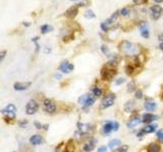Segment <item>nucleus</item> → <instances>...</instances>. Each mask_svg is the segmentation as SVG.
Instances as JSON below:
<instances>
[{
	"label": "nucleus",
	"instance_id": "nucleus-1",
	"mask_svg": "<svg viewBox=\"0 0 163 152\" xmlns=\"http://www.w3.org/2000/svg\"><path fill=\"white\" fill-rule=\"evenodd\" d=\"M120 50L122 51V53L126 54V55L134 56L138 54V47H136V45L131 42L124 41L121 43L120 45Z\"/></svg>",
	"mask_w": 163,
	"mask_h": 152
},
{
	"label": "nucleus",
	"instance_id": "nucleus-2",
	"mask_svg": "<svg viewBox=\"0 0 163 152\" xmlns=\"http://www.w3.org/2000/svg\"><path fill=\"white\" fill-rule=\"evenodd\" d=\"M115 99H116V95L114 93H108L102 99L101 101V107L102 109H107V107H110L111 105H114Z\"/></svg>",
	"mask_w": 163,
	"mask_h": 152
},
{
	"label": "nucleus",
	"instance_id": "nucleus-3",
	"mask_svg": "<svg viewBox=\"0 0 163 152\" xmlns=\"http://www.w3.org/2000/svg\"><path fill=\"white\" fill-rule=\"evenodd\" d=\"M43 109L46 113L48 114H54L57 110V105L52 99H45L43 101Z\"/></svg>",
	"mask_w": 163,
	"mask_h": 152
},
{
	"label": "nucleus",
	"instance_id": "nucleus-4",
	"mask_svg": "<svg viewBox=\"0 0 163 152\" xmlns=\"http://www.w3.org/2000/svg\"><path fill=\"white\" fill-rule=\"evenodd\" d=\"M39 110V103L35 101V99H31L28 101L27 105H26V114L29 116L36 114Z\"/></svg>",
	"mask_w": 163,
	"mask_h": 152
},
{
	"label": "nucleus",
	"instance_id": "nucleus-5",
	"mask_svg": "<svg viewBox=\"0 0 163 152\" xmlns=\"http://www.w3.org/2000/svg\"><path fill=\"white\" fill-rule=\"evenodd\" d=\"M149 11H150V17L153 19V21H157L161 17L163 12V8L159 5H153L149 8Z\"/></svg>",
	"mask_w": 163,
	"mask_h": 152
},
{
	"label": "nucleus",
	"instance_id": "nucleus-6",
	"mask_svg": "<svg viewBox=\"0 0 163 152\" xmlns=\"http://www.w3.org/2000/svg\"><path fill=\"white\" fill-rule=\"evenodd\" d=\"M1 112H2L3 115L6 116L8 119H15V112H17V107H15L13 103H8Z\"/></svg>",
	"mask_w": 163,
	"mask_h": 152
},
{
	"label": "nucleus",
	"instance_id": "nucleus-7",
	"mask_svg": "<svg viewBox=\"0 0 163 152\" xmlns=\"http://www.w3.org/2000/svg\"><path fill=\"white\" fill-rule=\"evenodd\" d=\"M73 68H75V66L71 63H69L68 61H63L60 63L58 69H59V71H61L62 73H70L73 70Z\"/></svg>",
	"mask_w": 163,
	"mask_h": 152
},
{
	"label": "nucleus",
	"instance_id": "nucleus-8",
	"mask_svg": "<svg viewBox=\"0 0 163 152\" xmlns=\"http://www.w3.org/2000/svg\"><path fill=\"white\" fill-rule=\"evenodd\" d=\"M115 121H107L105 122V124L103 125L102 127V132L103 134H105V135H108V134H110L112 131H115Z\"/></svg>",
	"mask_w": 163,
	"mask_h": 152
},
{
	"label": "nucleus",
	"instance_id": "nucleus-9",
	"mask_svg": "<svg viewBox=\"0 0 163 152\" xmlns=\"http://www.w3.org/2000/svg\"><path fill=\"white\" fill-rule=\"evenodd\" d=\"M79 4L69 7V8L64 12V15L66 17H68V18H73V17H75L77 15V13H79Z\"/></svg>",
	"mask_w": 163,
	"mask_h": 152
},
{
	"label": "nucleus",
	"instance_id": "nucleus-10",
	"mask_svg": "<svg viewBox=\"0 0 163 152\" xmlns=\"http://www.w3.org/2000/svg\"><path fill=\"white\" fill-rule=\"evenodd\" d=\"M114 74H115L114 70H110L107 67H103L102 70H101V76H102V78L104 80H110Z\"/></svg>",
	"mask_w": 163,
	"mask_h": 152
},
{
	"label": "nucleus",
	"instance_id": "nucleus-11",
	"mask_svg": "<svg viewBox=\"0 0 163 152\" xmlns=\"http://www.w3.org/2000/svg\"><path fill=\"white\" fill-rule=\"evenodd\" d=\"M156 120H158V117H157L156 115H154V114H152V113H147V114H144V115L142 116L143 123L147 124V125L152 124V122L156 121Z\"/></svg>",
	"mask_w": 163,
	"mask_h": 152
},
{
	"label": "nucleus",
	"instance_id": "nucleus-12",
	"mask_svg": "<svg viewBox=\"0 0 163 152\" xmlns=\"http://www.w3.org/2000/svg\"><path fill=\"white\" fill-rule=\"evenodd\" d=\"M140 31H141V36L145 39H149L150 37V31H149V27H148V23H145V21H142L140 23Z\"/></svg>",
	"mask_w": 163,
	"mask_h": 152
},
{
	"label": "nucleus",
	"instance_id": "nucleus-13",
	"mask_svg": "<svg viewBox=\"0 0 163 152\" xmlns=\"http://www.w3.org/2000/svg\"><path fill=\"white\" fill-rule=\"evenodd\" d=\"M32 82H15L13 84V89L17 91H23L27 90L31 86Z\"/></svg>",
	"mask_w": 163,
	"mask_h": 152
},
{
	"label": "nucleus",
	"instance_id": "nucleus-14",
	"mask_svg": "<svg viewBox=\"0 0 163 152\" xmlns=\"http://www.w3.org/2000/svg\"><path fill=\"white\" fill-rule=\"evenodd\" d=\"M96 142H97V140L94 139V138H92V139H91L89 142L85 143L84 144V147H83L84 151L85 152H92L93 150L95 149V146H96Z\"/></svg>",
	"mask_w": 163,
	"mask_h": 152
},
{
	"label": "nucleus",
	"instance_id": "nucleus-15",
	"mask_svg": "<svg viewBox=\"0 0 163 152\" xmlns=\"http://www.w3.org/2000/svg\"><path fill=\"white\" fill-rule=\"evenodd\" d=\"M142 118L140 117V116H136V117H133L132 119L130 120V122L128 123V129H133V128H135L136 126L140 125L141 123H142Z\"/></svg>",
	"mask_w": 163,
	"mask_h": 152
},
{
	"label": "nucleus",
	"instance_id": "nucleus-16",
	"mask_svg": "<svg viewBox=\"0 0 163 152\" xmlns=\"http://www.w3.org/2000/svg\"><path fill=\"white\" fill-rule=\"evenodd\" d=\"M43 142H44V139H43V137L41 135H38V134H36V135H33L31 138H30V143H31L32 145H34V146L41 145Z\"/></svg>",
	"mask_w": 163,
	"mask_h": 152
},
{
	"label": "nucleus",
	"instance_id": "nucleus-17",
	"mask_svg": "<svg viewBox=\"0 0 163 152\" xmlns=\"http://www.w3.org/2000/svg\"><path fill=\"white\" fill-rule=\"evenodd\" d=\"M144 107L147 112H154L157 109V103L154 101H152V99H148L144 103Z\"/></svg>",
	"mask_w": 163,
	"mask_h": 152
},
{
	"label": "nucleus",
	"instance_id": "nucleus-18",
	"mask_svg": "<svg viewBox=\"0 0 163 152\" xmlns=\"http://www.w3.org/2000/svg\"><path fill=\"white\" fill-rule=\"evenodd\" d=\"M156 129H157V125H155V124H149L146 127L142 128V131L144 134H150L156 131Z\"/></svg>",
	"mask_w": 163,
	"mask_h": 152
},
{
	"label": "nucleus",
	"instance_id": "nucleus-19",
	"mask_svg": "<svg viewBox=\"0 0 163 152\" xmlns=\"http://www.w3.org/2000/svg\"><path fill=\"white\" fill-rule=\"evenodd\" d=\"M161 147L157 143H150L147 147V152H160Z\"/></svg>",
	"mask_w": 163,
	"mask_h": 152
},
{
	"label": "nucleus",
	"instance_id": "nucleus-20",
	"mask_svg": "<svg viewBox=\"0 0 163 152\" xmlns=\"http://www.w3.org/2000/svg\"><path fill=\"white\" fill-rule=\"evenodd\" d=\"M95 101H96V97H95L94 95H92V94H90V93H89V97H88V99H87L85 105H83V107H84V109H86V107H92V105H94Z\"/></svg>",
	"mask_w": 163,
	"mask_h": 152
},
{
	"label": "nucleus",
	"instance_id": "nucleus-21",
	"mask_svg": "<svg viewBox=\"0 0 163 152\" xmlns=\"http://www.w3.org/2000/svg\"><path fill=\"white\" fill-rule=\"evenodd\" d=\"M121 145V141L119 139H112L109 141L108 143V148L109 149H115V148L119 147Z\"/></svg>",
	"mask_w": 163,
	"mask_h": 152
},
{
	"label": "nucleus",
	"instance_id": "nucleus-22",
	"mask_svg": "<svg viewBox=\"0 0 163 152\" xmlns=\"http://www.w3.org/2000/svg\"><path fill=\"white\" fill-rule=\"evenodd\" d=\"M135 107H136V103H135L134 101H128V103L124 105V111L126 113H131V112L134 111Z\"/></svg>",
	"mask_w": 163,
	"mask_h": 152
},
{
	"label": "nucleus",
	"instance_id": "nucleus-23",
	"mask_svg": "<svg viewBox=\"0 0 163 152\" xmlns=\"http://www.w3.org/2000/svg\"><path fill=\"white\" fill-rule=\"evenodd\" d=\"M118 13H119V11H115L114 13H113L112 15H111L110 17H109L108 19L106 21V23H108V25H112V23H116V21H117V18H118Z\"/></svg>",
	"mask_w": 163,
	"mask_h": 152
},
{
	"label": "nucleus",
	"instance_id": "nucleus-24",
	"mask_svg": "<svg viewBox=\"0 0 163 152\" xmlns=\"http://www.w3.org/2000/svg\"><path fill=\"white\" fill-rule=\"evenodd\" d=\"M92 92H93V95H94L95 97H102V94H103L102 89L98 86H93Z\"/></svg>",
	"mask_w": 163,
	"mask_h": 152
},
{
	"label": "nucleus",
	"instance_id": "nucleus-25",
	"mask_svg": "<svg viewBox=\"0 0 163 152\" xmlns=\"http://www.w3.org/2000/svg\"><path fill=\"white\" fill-rule=\"evenodd\" d=\"M53 31V27L52 25H43L42 27H41V33L43 34V35H45V34H48L50 33V31Z\"/></svg>",
	"mask_w": 163,
	"mask_h": 152
},
{
	"label": "nucleus",
	"instance_id": "nucleus-26",
	"mask_svg": "<svg viewBox=\"0 0 163 152\" xmlns=\"http://www.w3.org/2000/svg\"><path fill=\"white\" fill-rule=\"evenodd\" d=\"M84 16L86 17V18H95L96 17V14H95V12L92 10V9H89V10H87L86 12L84 13Z\"/></svg>",
	"mask_w": 163,
	"mask_h": 152
},
{
	"label": "nucleus",
	"instance_id": "nucleus-27",
	"mask_svg": "<svg viewBox=\"0 0 163 152\" xmlns=\"http://www.w3.org/2000/svg\"><path fill=\"white\" fill-rule=\"evenodd\" d=\"M88 97H89V93H85V94L81 95V97H79V105H84L85 103H86V101H87V99H88Z\"/></svg>",
	"mask_w": 163,
	"mask_h": 152
},
{
	"label": "nucleus",
	"instance_id": "nucleus-28",
	"mask_svg": "<svg viewBox=\"0 0 163 152\" xmlns=\"http://www.w3.org/2000/svg\"><path fill=\"white\" fill-rule=\"evenodd\" d=\"M135 89H136V82L132 80L128 84V92H133V91H135Z\"/></svg>",
	"mask_w": 163,
	"mask_h": 152
},
{
	"label": "nucleus",
	"instance_id": "nucleus-29",
	"mask_svg": "<svg viewBox=\"0 0 163 152\" xmlns=\"http://www.w3.org/2000/svg\"><path fill=\"white\" fill-rule=\"evenodd\" d=\"M120 14L122 15V16H128V14H130V9L128 8V7H124V8L120 9Z\"/></svg>",
	"mask_w": 163,
	"mask_h": 152
},
{
	"label": "nucleus",
	"instance_id": "nucleus-30",
	"mask_svg": "<svg viewBox=\"0 0 163 152\" xmlns=\"http://www.w3.org/2000/svg\"><path fill=\"white\" fill-rule=\"evenodd\" d=\"M100 27L102 29L103 31H105V33H106V31H108V29H109V25L106 23V21H104V23H102L100 25Z\"/></svg>",
	"mask_w": 163,
	"mask_h": 152
},
{
	"label": "nucleus",
	"instance_id": "nucleus-31",
	"mask_svg": "<svg viewBox=\"0 0 163 152\" xmlns=\"http://www.w3.org/2000/svg\"><path fill=\"white\" fill-rule=\"evenodd\" d=\"M156 136H157V139H158L161 143H163V131H162V130H159V131H157Z\"/></svg>",
	"mask_w": 163,
	"mask_h": 152
},
{
	"label": "nucleus",
	"instance_id": "nucleus-32",
	"mask_svg": "<svg viewBox=\"0 0 163 152\" xmlns=\"http://www.w3.org/2000/svg\"><path fill=\"white\" fill-rule=\"evenodd\" d=\"M126 74H128V75H132L135 68L133 67V65H128V66H126Z\"/></svg>",
	"mask_w": 163,
	"mask_h": 152
},
{
	"label": "nucleus",
	"instance_id": "nucleus-33",
	"mask_svg": "<svg viewBox=\"0 0 163 152\" xmlns=\"http://www.w3.org/2000/svg\"><path fill=\"white\" fill-rule=\"evenodd\" d=\"M124 81H126V79L124 78V77H119V78H117L116 80H115V85H121L122 83H124Z\"/></svg>",
	"mask_w": 163,
	"mask_h": 152
},
{
	"label": "nucleus",
	"instance_id": "nucleus-34",
	"mask_svg": "<svg viewBox=\"0 0 163 152\" xmlns=\"http://www.w3.org/2000/svg\"><path fill=\"white\" fill-rule=\"evenodd\" d=\"M135 97H136V99H140L143 97V91L142 90H137L136 93H135Z\"/></svg>",
	"mask_w": 163,
	"mask_h": 152
},
{
	"label": "nucleus",
	"instance_id": "nucleus-35",
	"mask_svg": "<svg viewBox=\"0 0 163 152\" xmlns=\"http://www.w3.org/2000/svg\"><path fill=\"white\" fill-rule=\"evenodd\" d=\"M38 40H39V38H38V37L34 38V39L32 40V41H33L34 43H35V45H36V52H38V51H39V47H40V46H39V44H38Z\"/></svg>",
	"mask_w": 163,
	"mask_h": 152
},
{
	"label": "nucleus",
	"instance_id": "nucleus-36",
	"mask_svg": "<svg viewBox=\"0 0 163 152\" xmlns=\"http://www.w3.org/2000/svg\"><path fill=\"white\" fill-rule=\"evenodd\" d=\"M101 50H102L103 53L106 54V55H108V54H109V49H108V47H107V46L103 45L102 47H101Z\"/></svg>",
	"mask_w": 163,
	"mask_h": 152
},
{
	"label": "nucleus",
	"instance_id": "nucleus-37",
	"mask_svg": "<svg viewBox=\"0 0 163 152\" xmlns=\"http://www.w3.org/2000/svg\"><path fill=\"white\" fill-rule=\"evenodd\" d=\"M5 56H6V51H1V52H0V63L3 61V59L5 58Z\"/></svg>",
	"mask_w": 163,
	"mask_h": 152
},
{
	"label": "nucleus",
	"instance_id": "nucleus-38",
	"mask_svg": "<svg viewBox=\"0 0 163 152\" xmlns=\"http://www.w3.org/2000/svg\"><path fill=\"white\" fill-rule=\"evenodd\" d=\"M98 152H107V147L106 146H100L98 148Z\"/></svg>",
	"mask_w": 163,
	"mask_h": 152
},
{
	"label": "nucleus",
	"instance_id": "nucleus-39",
	"mask_svg": "<svg viewBox=\"0 0 163 152\" xmlns=\"http://www.w3.org/2000/svg\"><path fill=\"white\" fill-rule=\"evenodd\" d=\"M35 126L37 127V129H42L43 128V125H41V124L38 123V122H35Z\"/></svg>",
	"mask_w": 163,
	"mask_h": 152
},
{
	"label": "nucleus",
	"instance_id": "nucleus-40",
	"mask_svg": "<svg viewBox=\"0 0 163 152\" xmlns=\"http://www.w3.org/2000/svg\"><path fill=\"white\" fill-rule=\"evenodd\" d=\"M143 0H133V2L135 3V4H140V3H142Z\"/></svg>",
	"mask_w": 163,
	"mask_h": 152
},
{
	"label": "nucleus",
	"instance_id": "nucleus-41",
	"mask_svg": "<svg viewBox=\"0 0 163 152\" xmlns=\"http://www.w3.org/2000/svg\"><path fill=\"white\" fill-rule=\"evenodd\" d=\"M28 124V121H23V122H21V123H19V126H21V127H23V125H27Z\"/></svg>",
	"mask_w": 163,
	"mask_h": 152
},
{
	"label": "nucleus",
	"instance_id": "nucleus-42",
	"mask_svg": "<svg viewBox=\"0 0 163 152\" xmlns=\"http://www.w3.org/2000/svg\"><path fill=\"white\" fill-rule=\"evenodd\" d=\"M159 41H160L161 43H163V33L159 35Z\"/></svg>",
	"mask_w": 163,
	"mask_h": 152
},
{
	"label": "nucleus",
	"instance_id": "nucleus-43",
	"mask_svg": "<svg viewBox=\"0 0 163 152\" xmlns=\"http://www.w3.org/2000/svg\"><path fill=\"white\" fill-rule=\"evenodd\" d=\"M23 25H25V27H30V25H31V23H23Z\"/></svg>",
	"mask_w": 163,
	"mask_h": 152
},
{
	"label": "nucleus",
	"instance_id": "nucleus-44",
	"mask_svg": "<svg viewBox=\"0 0 163 152\" xmlns=\"http://www.w3.org/2000/svg\"><path fill=\"white\" fill-rule=\"evenodd\" d=\"M55 78H61V75L60 74H55Z\"/></svg>",
	"mask_w": 163,
	"mask_h": 152
},
{
	"label": "nucleus",
	"instance_id": "nucleus-45",
	"mask_svg": "<svg viewBox=\"0 0 163 152\" xmlns=\"http://www.w3.org/2000/svg\"><path fill=\"white\" fill-rule=\"evenodd\" d=\"M159 48H160L161 51H163V43H160V45H159Z\"/></svg>",
	"mask_w": 163,
	"mask_h": 152
},
{
	"label": "nucleus",
	"instance_id": "nucleus-46",
	"mask_svg": "<svg viewBox=\"0 0 163 152\" xmlns=\"http://www.w3.org/2000/svg\"><path fill=\"white\" fill-rule=\"evenodd\" d=\"M155 2H157V3H161V2H163V0H154Z\"/></svg>",
	"mask_w": 163,
	"mask_h": 152
},
{
	"label": "nucleus",
	"instance_id": "nucleus-47",
	"mask_svg": "<svg viewBox=\"0 0 163 152\" xmlns=\"http://www.w3.org/2000/svg\"><path fill=\"white\" fill-rule=\"evenodd\" d=\"M70 1H75V0H70Z\"/></svg>",
	"mask_w": 163,
	"mask_h": 152
}]
</instances>
